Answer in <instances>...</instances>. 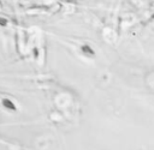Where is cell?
<instances>
[{
    "instance_id": "obj_1",
    "label": "cell",
    "mask_w": 154,
    "mask_h": 150,
    "mask_svg": "<svg viewBox=\"0 0 154 150\" xmlns=\"http://www.w3.org/2000/svg\"><path fill=\"white\" fill-rule=\"evenodd\" d=\"M146 83H147L148 88L154 91V71L149 72V73L146 76Z\"/></svg>"
},
{
    "instance_id": "obj_2",
    "label": "cell",
    "mask_w": 154,
    "mask_h": 150,
    "mask_svg": "<svg viewBox=\"0 0 154 150\" xmlns=\"http://www.w3.org/2000/svg\"><path fill=\"white\" fill-rule=\"evenodd\" d=\"M2 104H4L6 108H8V109H14V108H16L14 104H13L10 100H4V101H2Z\"/></svg>"
}]
</instances>
